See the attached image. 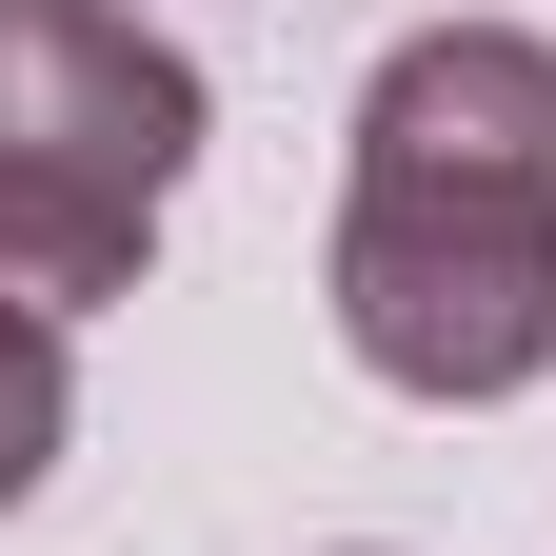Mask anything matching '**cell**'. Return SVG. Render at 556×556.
I'll return each instance as SVG.
<instances>
[{"mask_svg":"<svg viewBox=\"0 0 556 556\" xmlns=\"http://www.w3.org/2000/svg\"><path fill=\"white\" fill-rule=\"evenodd\" d=\"M338 338L397 397H517L556 358V40L438 21L358 100L338 199Z\"/></svg>","mask_w":556,"mask_h":556,"instance_id":"6da1fadb","label":"cell"},{"mask_svg":"<svg viewBox=\"0 0 556 556\" xmlns=\"http://www.w3.org/2000/svg\"><path fill=\"white\" fill-rule=\"evenodd\" d=\"M179 160H199L179 40H139L119 0H0V278L40 318H80V299L139 278Z\"/></svg>","mask_w":556,"mask_h":556,"instance_id":"7a4b0ae2","label":"cell"},{"mask_svg":"<svg viewBox=\"0 0 556 556\" xmlns=\"http://www.w3.org/2000/svg\"><path fill=\"white\" fill-rule=\"evenodd\" d=\"M40 457H60V318L0 278V517L40 497Z\"/></svg>","mask_w":556,"mask_h":556,"instance_id":"3957f363","label":"cell"}]
</instances>
